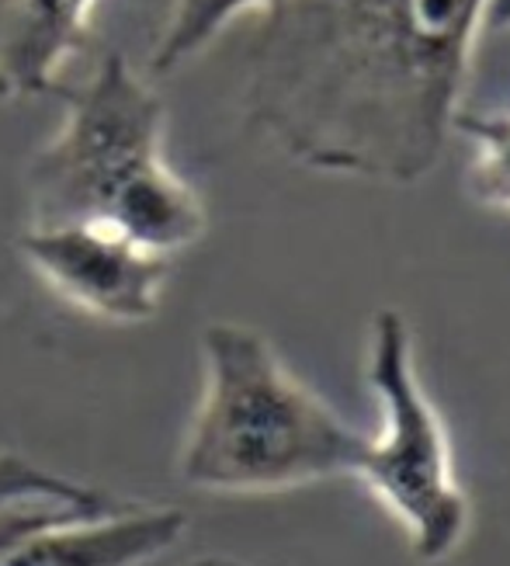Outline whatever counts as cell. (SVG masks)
Returning a JSON list of instances; mask_svg holds the SVG:
<instances>
[{
  "instance_id": "1",
  "label": "cell",
  "mask_w": 510,
  "mask_h": 566,
  "mask_svg": "<svg viewBox=\"0 0 510 566\" xmlns=\"http://www.w3.org/2000/svg\"><path fill=\"white\" fill-rule=\"evenodd\" d=\"M490 0H291L247 49L243 112L309 170L417 185L442 164Z\"/></svg>"
},
{
  "instance_id": "2",
  "label": "cell",
  "mask_w": 510,
  "mask_h": 566,
  "mask_svg": "<svg viewBox=\"0 0 510 566\" xmlns=\"http://www.w3.org/2000/svg\"><path fill=\"white\" fill-rule=\"evenodd\" d=\"M60 97V129L24 164V227L102 223L170 261L202 243L209 209L167 160V105L150 77L108 53Z\"/></svg>"
},
{
  "instance_id": "3",
  "label": "cell",
  "mask_w": 510,
  "mask_h": 566,
  "mask_svg": "<svg viewBox=\"0 0 510 566\" xmlns=\"http://www.w3.org/2000/svg\"><path fill=\"white\" fill-rule=\"evenodd\" d=\"M199 355L202 389L174 459L184 486L264 497L354 476L364 431L320 397L264 331L212 319Z\"/></svg>"
},
{
  "instance_id": "4",
  "label": "cell",
  "mask_w": 510,
  "mask_h": 566,
  "mask_svg": "<svg viewBox=\"0 0 510 566\" xmlns=\"http://www.w3.org/2000/svg\"><path fill=\"white\" fill-rule=\"evenodd\" d=\"M364 382L379 403V431H364L354 480L400 525L410 556L437 566L466 543L472 504L458 480L448 424L421 382L413 331L400 310L372 316Z\"/></svg>"
},
{
  "instance_id": "5",
  "label": "cell",
  "mask_w": 510,
  "mask_h": 566,
  "mask_svg": "<svg viewBox=\"0 0 510 566\" xmlns=\"http://www.w3.org/2000/svg\"><path fill=\"white\" fill-rule=\"evenodd\" d=\"M14 251L63 306L111 327L157 319L174 279V261L102 223L21 227Z\"/></svg>"
},
{
  "instance_id": "6",
  "label": "cell",
  "mask_w": 510,
  "mask_h": 566,
  "mask_svg": "<svg viewBox=\"0 0 510 566\" xmlns=\"http://www.w3.org/2000/svg\"><path fill=\"white\" fill-rule=\"evenodd\" d=\"M188 514L170 504L115 501L24 532L0 566H146L181 543Z\"/></svg>"
},
{
  "instance_id": "7",
  "label": "cell",
  "mask_w": 510,
  "mask_h": 566,
  "mask_svg": "<svg viewBox=\"0 0 510 566\" xmlns=\"http://www.w3.org/2000/svg\"><path fill=\"white\" fill-rule=\"evenodd\" d=\"M102 0H0V102L60 94Z\"/></svg>"
},
{
  "instance_id": "8",
  "label": "cell",
  "mask_w": 510,
  "mask_h": 566,
  "mask_svg": "<svg viewBox=\"0 0 510 566\" xmlns=\"http://www.w3.org/2000/svg\"><path fill=\"white\" fill-rule=\"evenodd\" d=\"M291 0H178L150 56V77H167L223 35L243 14H275Z\"/></svg>"
},
{
  "instance_id": "9",
  "label": "cell",
  "mask_w": 510,
  "mask_h": 566,
  "mask_svg": "<svg viewBox=\"0 0 510 566\" xmlns=\"http://www.w3.org/2000/svg\"><path fill=\"white\" fill-rule=\"evenodd\" d=\"M455 133L472 143L466 170L469 195L482 209L510 216V112L461 108Z\"/></svg>"
},
{
  "instance_id": "10",
  "label": "cell",
  "mask_w": 510,
  "mask_h": 566,
  "mask_svg": "<svg viewBox=\"0 0 510 566\" xmlns=\"http://www.w3.org/2000/svg\"><path fill=\"white\" fill-rule=\"evenodd\" d=\"M32 501H60V504H81V507H102L115 501L105 490L91 483L70 480L63 473L45 470L42 462L21 455L14 449H0V511L32 504Z\"/></svg>"
},
{
  "instance_id": "11",
  "label": "cell",
  "mask_w": 510,
  "mask_h": 566,
  "mask_svg": "<svg viewBox=\"0 0 510 566\" xmlns=\"http://www.w3.org/2000/svg\"><path fill=\"white\" fill-rule=\"evenodd\" d=\"M115 501H108V504H115ZM108 504H102V507H108ZM102 507H81V504H60V501H32V504L4 507L0 511V553H4L24 532L42 528V525L60 522V518H70V514H87V511H102Z\"/></svg>"
},
{
  "instance_id": "12",
  "label": "cell",
  "mask_w": 510,
  "mask_h": 566,
  "mask_svg": "<svg viewBox=\"0 0 510 566\" xmlns=\"http://www.w3.org/2000/svg\"><path fill=\"white\" fill-rule=\"evenodd\" d=\"M486 29H510V0H490V14H486Z\"/></svg>"
},
{
  "instance_id": "13",
  "label": "cell",
  "mask_w": 510,
  "mask_h": 566,
  "mask_svg": "<svg viewBox=\"0 0 510 566\" xmlns=\"http://www.w3.org/2000/svg\"><path fill=\"white\" fill-rule=\"evenodd\" d=\"M188 566H254V563H247V559H236V556H219V553H209V556L191 559Z\"/></svg>"
}]
</instances>
